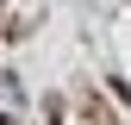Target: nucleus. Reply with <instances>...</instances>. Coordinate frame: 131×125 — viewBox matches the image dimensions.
Listing matches in <instances>:
<instances>
[{
  "label": "nucleus",
  "instance_id": "nucleus-1",
  "mask_svg": "<svg viewBox=\"0 0 131 125\" xmlns=\"http://www.w3.org/2000/svg\"><path fill=\"white\" fill-rule=\"evenodd\" d=\"M81 119H88V125H119V119H112V106L100 100V94H81Z\"/></svg>",
  "mask_w": 131,
  "mask_h": 125
}]
</instances>
